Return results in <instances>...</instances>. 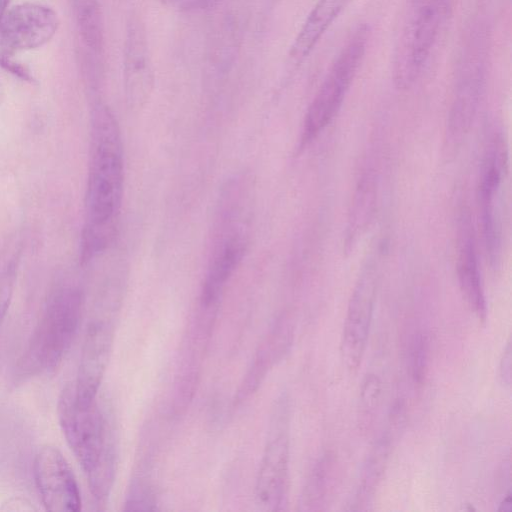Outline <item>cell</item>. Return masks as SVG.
<instances>
[{
	"label": "cell",
	"instance_id": "obj_5",
	"mask_svg": "<svg viewBox=\"0 0 512 512\" xmlns=\"http://www.w3.org/2000/svg\"><path fill=\"white\" fill-rule=\"evenodd\" d=\"M368 41V27L359 25L334 59L306 112L302 145L314 140L336 116L364 59Z\"/></svg>",
	"mask_w": 512,
	"mask_h": 512
},
{
	"label": "cell",
	"instance_id": "obj_28",
	"mask_svg": "<svg viewBox=\"0 0 512 512\" xmlns=\"http://www.w3.org/2000/svg\"><path fill=\"white\" fill-rule=\"evenodd\" d=\"M3 99H4V88H3L2 84L0 83V105L3 102Z\"/></svg>",
	"mask_w": 512,
	"mask_h": 512
},
{
	"label": "cell",
	"instance_id": "obj_6",
	"mask_svg": "<svg viewBox=\"0 0 512 512\" xmlns=\"http://www.w3.org/2000/svg\"><path fill=\"white\" fill-rule=\"evenodd\" d=\"M482 34L470 39L464 50L448 117L450 140L457 142L469 131L483 90L485 52Z\"/></svg>",
	"mask_w": 512,
	"mask_h": 512
},
{
	"label": "cell",
	"instance_id": "obj_11",
	"mask_svg": "<svg viewBox=\"0 0 512 512\" xmlns=\"http://www.w3.org/2000/svg\"><path fill=\"white\" fill-rule=\"evenodd\" d=\"M33 476L46 510L78 512L81 495L76 478L66 458L56 447H42L34 458Z\"/></svg>",
	"mask_w": 512,
	"mask_h": 512
},
{
	"label": "cell",
	"instance_id": "obj_27",
	"mask_svg": "<svg viewBox=\"0 0 512 512\" xmlns=\"http://www.w3.org/2000/svg\"><path fill=\"white\" fill-rule=\"evenodd\" d=\"M10 0H0V21L4 14L6 13V8L9 4Z\"/></svg>",
	"mask_w": 512,
	"mask_h": 512
},
{
	"label": "cell",
	"instance_id": "obj_21",
	"mask_svg": "<svg viewBox=\"0 0 512 512\" xmlns=\"http://www.w3.org/2000/svg\"><path fill=\"white\" fill-rule=\"evenodd\" d=\"M382 393L380 379L375 374H367L360 388V408L361 416L365 423H369V418L378 407Z\"/></svg>",
	"mask_w": 512,
	"mask_h": 512
},
{
	"label": "cell",
	"instance_id": "obj_23",
	"mask_svg": "<svg viewBox=\"0 0 512 512\" xmlns=\"http://www.w3.org/2000/svg\"><path fill=\"white\" fill-rule=\"evenodd\" d=\"M12 55H6L0 53V66L8 71L9 73L13 74L15 77L20 78L23 81L32 82L33 77L28 70L27 67L22 65L21 63H18L14 61L11 58Z\"/></svg>",
	"mask_w": 512,
	"mask_h": 512
},
{
	"label": "cell",
	"instance_id": "obj_29",
	"mask_svg": "<svg viewBox=\"0 0 512 512\" xmlns=\"http://www.w3.org/2000/svg\"><path fill=\"white\" fill-rule=\"evenodd\" d=\"M347 1L351 3L352 0H347Z\"/></svg>",
	"mask_w": 512,
	"mask_h": 512
},
{
	"label": "cell",
	"instance_id": "obj_1",
	"mask_svg": "<svg viewBox=\"0 0 512 512\" xmlns=\"http://www.w3.org/2000/svg\"><path fill=\"white\" fill-rule=\"evenodd\" d=\"M124 190L119 127L111 110L97 104L92 112V144L82 240L85 260L102 251L114 235Z\"/></svg>",
	"mask_w": 512,
	"mask_h": 512
},
{
	"label": "cell",
	"instance_id": "obj_19",
	"mask_svg": "<svg viewBox=\"0 0 512 512\" xmlns=\"http://www.w3.org/2000/svg\"><path fill=\"white\" fill-rule=\"evenodd\" d=\"M330 469L331 461L327 456L322 457L313 468L303 494L306 510H318L325 501Z\"/></svg>",
	"mask_w": 512,
	"mask_h": 512
},
{
	"label": "cell",
	"instance_id": "obj_9",
	"mask_svg": "<svg viewBox=\"0 0 512 512\" xmlns=\"http://www.w3.org/2000/svg\"><path fill=\"white\" fill-rule=\"evenodd\" d=\"M289 435L285 403L276 409L256 482V498L268 510L282 505L288 483Z\"/></svg>",
	"mask_w": 512,
	"mask_h": 512
},
{
	"label": "cell",
	"instance_id": "obj_22",
	"mask_svg": "<svg viewBox=\"0 0 512 512\" xmlns=\"http://www.w3.org/2000/svg\"><path fill=\"white\" fill-rule=\"evenodd\" d=\"M428 341L422 333L416 334L411 346V375L414 382L421 385L428 367Z\"/></svg>",
	"mask_w": 512,
	"mask_h": 512
},
{
	"label": "cell",
	"instance_id": "obj_12",
	"mask_svg": "<svg viewBox=\"0 0 512 512\" xmlns=\"http://www.w3.org/2000/svg\"><path fill=\"white\" fill-rule=\"evenodd\" d=\"M224 213L202 288L201 301L205 306L211 305L218 299L245 251L244 228L232 222L231 208Z\"/></svg>",
	"mask_w": 512,
	"mask_h": 512
},
{
	"label": "cell",
	"instance_id": "obj_24",
	"mask_svg": "<svg viewBox=\"0 0 512 512\" xmlns=\"http://www.w3.org/2000/svg\"><path fill=\"white\" fill-rule=\"evenodd\" d=\"M512 348L511 341L509 340L504 352L502 354L500 364H499V378L501 383L506 386H511L512 379Z\"/></svg>",
	"mask_w": 512,
	"mask_h": 512
},
{
	"label": "cell",
	"instance_id": "obj_8",
	"mask_svg": "<svg viewBox=\"0 0 512 512\" xmlns=\"http://www.w3.org/2000/svg\"><path fill=\"white\" fill-rule=\"evenodd\" d=\"M505 156L500 140L494 138L486 151L479 185V204L486 250L496 265L502 254V186Z\"/></svg>",
	"mask_w": 512,
	"mask_h": 512
},
{
	"label": "cell",
	"instance_id": "obj_13",
	"mask_svg": "<svg viewBox=\"0 0 512 512\" xmlns=\"http://www.w3.org/2000/svg\"><path fill=\"white\" fill-rule=\"evenodd\" d=\"M113 342V328L108 322L93 320L85 333L78 373L74 384L75 395L82 406L92 404L104 377Z\"/></svg>",
	"mask_w": 512,
	"mask_h": 512
},
{
	"label": "cell",
	"instance_id": "obj_14",
	"mask_svg": "<svg viewBox=\"0 0 512 512\" xmlns=\"http://www.w3.org/2000/svg\"><path fill=\"white\" fill-rule=\"evenodd\" d=\"M155 80L146 30L141 19L131 16L124 45V84L128 104L142 106L149 98Z\"/></svg>",
	"mask_w": 512,
	"mask_h": 512
},
{
	"label": "cell",
	"instance_id": "obj_10",
	"mask_svg": "<svg viewBox=\"0 0 512 512\" xmlns=\"http://www.w3.org/2000/svg\"><path fill=\"white\" fill-rule=\"evenodd\" d=\"M59 27L57 13L39 3H22L11 8L0 21V53L39 48L48 43Z\"/></svg>",
	"mask_w": 512,
	"mask_h": 512
},
{
	"label": "cell",
	"instance_id": "obj_26",
	"mask_svg": "<svg viewBox=\"0 0 512 512\" xmlns=\"http://www.w3.org/2000/svg\"><path fill=\"white\" fill-rule=\"evenodd\" d=\"M499 512H511L512 511V493L511 490L504 496L502 502L500 503V507L498 508Z\"/></svg>",
	"mask_w": 512,
	"mask_h": 512
},
{
	"label": "cell",
	"instance_id": "obj_20",
	"mask_svg": "<svg viewBox=\"0 0 512 512\" xmlns=\"http://www.w3.org/2000/svg\"><path fill=\"white\" fill-rule=\"evenodd\" d=\"M17 262L18 258L15 253L6 254L0 260V326L11 304L16 282Z\"/></svg>",
	"mask_w": 512,
	"mask_h": 512
},
{
	"label": "cell",
	"instance_id": "obj_15",
	"mask_svg": "<svg viewBox=\"0 0 512 512\" xmlns=\"http://www.w3.org/2000/svg\"><path fill=\"white\" fill-rule=\"evenodd\" d=\"M470 217L464 212L458 231L457 275L459 286L467 304L481 320L486 318V299L475 249Z\"/></svg>",
	"mask_w": 512,
	"mask_h": 512
},
{
	"label": "cell",
	"instance_id": "obj_17",
	"mask_svg": "<svg viewBox=\"0 0 512 512\" xmlns=\"http://www.w3.org/2000/svg\"><path fill=\"white\" fill-rule=\"evenodd\" d=\"M354 196L348 226L350 232L348 237L351 241L359 235V230L360 234L362 233V230L368 225L371 214L373 213L376 199V184L371 171H366V173L362 175Z\"/></svg>",
	"mask_w": 512,
	"mask_h": 512
},
{
	"label": "cell",
	"instance_id": "obj_25",
	"mask_svg": "<svg viewBox=\"0 0 512 512\" xmlns=\"http://www.w3.org/2000/svg\"><path fill=\"white\" fill-rule=\"evenodd\" d=\"M215 1L216 0H181V3L188 9H203L213 5Z\"/></svg>",
	"mask_w": 512,
	"mask_h": 512
},
{
	"label": "cell",
	"instance_id": "obj_4",
	"mask_svg": "<svg viewBox=\"0 0 512 512\" xmlns=\"http://www.w3.org/2000/svg\"><path fill=\"white\" fill-rule=\"evenodd\" d=\"M452 0H407L392 57L398 89L414 85L430 57Z\"/></svg>",
	"mask_w": 512,
	"mask_h": 512
},
{
	"label": "cell",
	"instance_id": "obj_3",
	"mask_svg": "<svg viewBox=\"0 0 512 512\" xmlns=\"http://www.w3.org/2000/svg\"><path fill=\"white\" fill-rule=\"evenodd\" d=\"M82 310L83 294L77 286L66 283L51 292L18 361L17 378L25 380L61 364L77 333Z\"/></svg>",
	"mask_w": 512,
	"mask_h": 512
},
{
	"label": "cell",
	"instance_id": "obj_7",
	"mask_svg": "<svg viewBox=\"0 0 512 512\" xmlns=\"http://www.w3.org/2000/svg\"><path fill=\"white\" fill-rule=\"evenodd\" d=\"M375 259L367 262L352 292L343 326L341 356L350 371L361 364L371 326L377 288Z\"/></svg>",
	"mask_w": 512,
	"mask_h": 512
},
{
	"label": "cell",
	"instance_id": "obj_18",
	"mask_svg": "<svg viewBox=\"0 0 512 512\" xmlns=\"http://www.w3.org/2000/svg\"><path fill=\"white\" fill-rule=\"evenodd\" d=\"M80 31L85 43L94 50L103 45V23L97 0H73Z\"/></svg>",
	"mask_w": 512,
	"mask_h": 512
},
{
	"label": "cell",
	"instance_id": "obj_16",
	"mask_svg": "<svg viewBox=\"0 0 512 512\" xmlns=\"http://www.w3.org/2000/svg\"><path fill=\"white\" fill-rule=\"evenodd\" d=\"M391 440L390 433L387 431L372 447L362 470L353 510H365L374 498L387 466Z\"/></svg>",
	"mask_w": 512,
	"mask_h": 512
},
{
	"label": "cell",
	"instance_id": "obj_2",
	"mask_svg": "<svg viewBox=\"0 0 512 512\" xmlns=\"http://www.w3.org/2000/svg\"><path fill=\"white\" fill-rule=\"evenodd\" d=\"M58 420L71 451L84 471L90 491L104 501L111 490L116 466L114 430L109 414L95 400L82 406L74 384H67L57 403Z\"/></svg>",
	"mask_w": 512,
	"mask_h": 512
}]
</instances>
